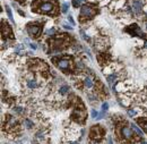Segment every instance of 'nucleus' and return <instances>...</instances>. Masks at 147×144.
<instances>
[{
	"instance_id": "obj_31",
	"label": "nucleus",
	"mask_w": 147,
	"mask_h": 144,
	"mask_svg": "<svg viewBox=\"0 0 147 144\" xmlns=\"http://www.w3.org/2000/svg\"><path fill=\"white\" fill-rule=\"evenodd\" d=\"M33 144H39V143H37V142H34V143H33Z\"/></svg>"
},
{
	"instance_id": "obj_16",
	"label": "nucleus",
	"mask_w": 147,
	"mask_h": 144,
	"mask_svg": "<svg viewBox=\"0 0 147 144\" xmlns=\"http://www.w3.org/2000/svg\"><path fill=\"white\" fill-rule=\"evenodd\" d=\"M61 11L62 13H67L68 11V9H69V4H67V2H65V4H62V6H61Z\"/></svg>"
},
{
	"instance_id": "obj_28",
	"label": "nucleus",
	"mask_w": 147,
	"mask_h": 144,
	"mask_svg": "<svg viewBox=\"0 0 147 144\" xmlns=\"http://www.w3.org/2000/svg\"><path fill=\"white\" fill-rule=\"evenodd\" d=\"M30 47H31V48H32V49H34V50H35V49H36V45H35L34 43H31V44H30Z\"/></svg>"
},
{
	"instance_id": "obj_5",
	"label": "nucleus",
	"mask_w": 147,
	"mask_h": 144,
	"mask_svg": "<svg viewBox=\"0 0 147 144\" xmlns=\"http://www.w3.org/2000/svg\"><path fill=\"white\" fill-rule=\"evenodd\" d=\"M27 32H28V34L32 35V36H37V35L40 34V32H41V26L37 25V24H35V25H28Z\"/></svg>"
},
{
	"instance_id": "obj_30",
	"label": "nucleus",
	"mask_w": 147,
	"mask_h": 144,
	"mask_svg": "<svg viewBox=\"0 0 147 144\" xmlns=\"http://www.w3.org/2000/svg\"><path fill=\"white\" fill-rule=\"evenodd\" d=\"M71 144H78V143H77V142H74V143H71Z\"/></svg>"
},
{
	"instance_id": "obj_9",
	"label": "nucleus",
	"mask_w": 147,
	"mask_h": 144,
	"mask_svg": "<svg viewBox=\"0 0 147 144\" xmlns=\"http://www.w3.org/2000/svg\"><path fill=\"white\" fill-rule=\"evenodd\" d=\"M129 32H130V33H131L132 35L137 34L138 36H142V35H144V34H143V32H142V31L139 30L138 26H137V25H135V24L132 25V26H131V30H130Z\"/></svg>"
},
{
	"instance_id": "obj_29",
	"label": "nucleus",
	"mask_w": 147,
	"mask_h": 144,
	"mask_svg": "<svg viewBox=\"0 0 147 144\" xmlns=\"http://www.w3.org/2000/svg\"><path fill=\"white\" fill-rule=\"evenodd\" d=\"M140 144H147V142H143V143H140Z\"/></svg>"
},
{
	"instance_id": "obj_4",
	"label": "nucleus",
	"mask_w": 147,
	"mask_h": 144,
	"mask_svg": "<svg viewBox=\"0 0 147 144\" xmlns=\"http://www.w3.org/2000/svg\"><path fill=\"white\" fill-rule=\"evenodd\" d=\"M120 134H121V136L123 138H126V140H131V138H132V135H134L132 131L127 126L122 127L121 129H120Z\"/></svg>"
},
{
	"instance_id": "obj_19",
	"label": "nucleus",
	"mask_w": 147,
	"mask_h": 144,
	"mask_svg": "<svg viewBox=\"0 0 147 144\" xmlns=\"http://www.w3.org/2000/svg\"><path fill=\"white\" fill-rule=\"evenodd\" d=\"M80 2H82V0H73V5H74V7H79L80 6Z\"/></svg>"
},
{
	"instance_id": "obj_22",
	"label": "nucleus",
	"mask_w": 147,
	"mask_h": 144,
	"mask_svg": "<svg viewBox=\"0 0 147 144\" xmlns=\"http://www.w3.org/2000/svg\"><path fill=\"white\" fill-rule=\"evenodd\" d=\"M108 108H109V105L106 103V102H104L103 105H102V110H103V111H106Z\"/></svg>"
},
{
	"instance_id": "obj_7",
	"label": "nucleus",
	"mask_w": 147,
	"mask_h": 144,
	"mask_svg": "<svg viewBox=\"0 0 147 144\" xmlns=\"http://www.w3.org/2000/svg\"><path fill=\"white\" fill-rule=\"evenodd\" d=\"M86 117V115L84 111H79V110H75L73 114V118L76 119L78 122H84V118Z\"/></svg>"
},
{
	"instance_id": "obj_23",
	"label": "nucleus",
	"mask_w": 147,
	"mask_h": 144,
	"mask_svg": "<svg viewBox=\"0 0 147 144\" xmlns=\"http://www.w3.org/2000/svg\"><path fill=\"white\" fill-rule=\"evenodd\" d=\"M15 110H16L17 112H21V114H22V112H24V109H23V108H21V107H17V108H15Z\"/></svg>"
},
{
	"instance_id": "obj_21",
	"label": "nucleus",
	"mask_w": 147,
	"mask_h": 144,
	"mask_svg": "<svg viewBox=\"0 0 147 144\" xmlns=\"http://www.w3.org/2000/svg\"><path fill=\"white\" fill-rule=\"evenodd\" d=\"M137 114V112H136V111H135L134 109H130V110H128V115H129L130 117H131V116H135V115Z\"/></svg>"
},
{
	"instance_id": "obj_15",
	"label": "nucleus",
	"mask_w": 147,
	"mask_h": 144,
	"mask_svg": "<svg viewBox=\"0 0 147 144\" xmlns=\"http://www.w3.org/2000/svg\"><path fill=\"white\" fill-rule=\"evenodd\" d=\"M6 10H7V14H8V17H9V19H10L11 22H14L13 14H11V10H10V8H9V6H6Z\"/></svg>"
},
{
	"instance_id": "obj_14",
	"label": "nucleus",
	"mask_w": 147,
	"mask_h": 144,
	"mask_svg": "<svg viewBox=\"0 0 147 144\" xmlns=\"http://www.w3.org/2000/svg\"><path fill=\"white\" fill-rule=\"evenodd\" d=\"M85 85H86V87H88V89L93 86V82H92V79L89 78V77H86V78H85Z\"/></svg>"
},
{
	"instance_id": "obj_2",
	"label": "nucleus",
	"mask_w": 147,
	"mask_h": 144,
	"mask_svg": "<svg viewBox=\"0 0 147 144\" xmlns=\"http://www.w3.org/2000/svg\"><path fill=\"white\" fill-rule=\"evenodd\" d=\"M96 13H97V10H96L95 7H93L91 5H84L82 7V9H80V15H79L80 21L89 19V18L94 17Z\"/></svg>"
},
{
	"instance_id": "obj_6",
	"label": "nucleus",
	"mask_w": 147,
	"mask_h": 144,
	"mask_svg": "<svg viewBox=\"0 0 147 144\" xmlns=\"http://www.w3.org/2000/svg\"><path fill=\"white\" fill-rule=\"evenodd\" d=\"M57 65H58V67H59L60 69L67 70V69H69V67H70V61L68 60V59L63 58V59H60V60L58 61Z\"/></svg>"
},
{
	"instance_id": "obj_17",
	"label": "nucleus",
	"mask_w": 147,
	"mask_h": 144,
	"mask_svg": "<svg viewBox=\"0 0 147 144\" xmlns=\"http://www.w3.org/2000/svg\"><path fill=\"white\" fill-rule=\"evenodd\" d=\"M139 122L142 124V126L144 127V129L147 132V120H143V119H139Z\"/></svg>"
},
{
	"instance_id": "obj_12",
	"label": "nucleus",
	"mask_w": 147,
	"mask_h": 144,
	"mask_svg": "<svg viewBox=\"0 0 147 144\" xmlns=\"http://www.w3.org/2000/svg\"><path fill=\"white\" fill-rule=\"evenodd\" d=\"M68 91H69V87L67 86V85H65V86H61V87H60V90H59L60 94H62V95L67 94V93H68Z\"/></svg>"
},
{
	"instance_id": "obj_3",
	"label": "nucleus",
	"mask_w": 147,
	"mask_h": 144,
	"mask_svg": "<svg viewBox=\"0 0 147 144\" xmlns=\"http://www.w3.org/2000/svg\"><path fill=\"white\" fill-rule=\"evenodd\" d=\"M103 135V129L100 126H94L91 129V137L92 138H95V140H100Z\"/></svg>"
},
{
	"instance_id": "obj_25",
	"label": "nucleus",
	"mask_w": 147,
	"mask_h": 144,
	"mask_svg": "<svg viewBox=\"0 0 147 144\" xmlns=\"http://www.w3.org/2000/svg\"><path fill=\"white\" fill-rule=\"evenodd\" d=\"M54 33V30L52 28V30H49V31H47V34H53Z\"/></svg>"
},
{
	"instance_id": "obj_8",
	"label": "nucleus",
	"mask_w": 147,
	"mask_h": 144,
	"mask_svg": "<svg viewBox=\"0 0 147 144\" xmlns=\"http://www.w3.org/2000/svg\"><path fill=\"white\" fill-rule=\"evenodd\" d=\"M1 33L4 35L5 38H7V36H11L13 35V32H11V28L9 26L7 23H2V28H1Z\"/></svg>"
},
{
	"instance_id": "obj_10",
	"label": "nucleus",
	"mask_w": 147,
	"mask_h": 144,
	"mask_svg": "<svg viewBox=\"0 0 147 144\" xmlns=\"http://www.w3.org/2000/svg\"><path fill=\"white\" fill-rule=\"evenodd\" d=\"M27 85H28L30 89H36V87L39 86V84L36 83V81H34V79H30L27 82Z\"/></svg>"
},
{
	"instance_id": "obj_11",
	"label": "nucleus",
	"mask_w": 147,
	"mask_h": 144,
	"mask_svg": "<svg viewBox=\"0 0 147 144\" xmlns=\"http://www.w3.org/2000/svg\"><path fill=\"white\" fill-rule=\"evenodd\" d=\"M131 128H132V129H134V131L136 132V133H137V134H138L139 136H142V135H143V132H142V129H140V128H139L138 126H136L135 124H131Z\"/></svg>"
},
{
	"instance_id": "obj_27",
	"label": "nucleus",
	"mask_w": 147,
	"mask_h": 144,
	"mask_svg": "<svg viewBox=\"0 0 147 144\" xmlns=\"http://www.w3.org/2000/svg\"><path fill=\"white\" fill-rule=\"evenodd\" d=\"M63 27H65V28H68V30H71V28H73V27H71V26H69V25H67V24H63Z\"/></svg>"
},
{
	"instance_id": "obj_13",
	"label": "nucleus",
	"mask_w": 147,
	"mask_h": 144,
	"mask_svg": "<svg viewBox=\"0 0 147 144\" xmlns=\"http://www.w3.org/2000/svg\"><path fill=\"white\" fill-rule=\"evenodd\" d=\"M108 82L110 84H112L113 82H114V81H116V79H117V74H112V75H110V76H108Z\"/></svg>"
},
{
	"instance_id": "obj_20",
	"label": "nucleus",
	"mask_w": 147,
	"mask_h": 144,
	"mask_svg": "<svg viewBox=\"0 0 147 144\" xmlns=\"http://www.w3.org/2000/svg\"><path fill=\"white\" fill-rule=\"evenodd\" d=\"M91 114H92V117H93V118H97V117H99V112H97V111H96L95 109H93V110H92V111H91Z\"/></svg>"
},
{
	"instance_id": "obj_1",
	"label": "nucleus",
	"mask_w": 147,
	"mask_h": 144,
	"mask_svg": "<svg viewBox=\"0 0 147 144\" xmlns=\"http://www.w3.org/2000/svg\"><path fill=\"white\" fill-rule=\"evenodd\" d=\"M35 11H39L42 14H50V15H56L57 14V4L54 0H37L34 2Z\"/></svg>"
},
{
	"instance_id": "obj_26",
	"label": "nucleus",
	"mask_w": 147,
	"mask_h": 144,
	"mask_svg": "<svg viewBox=\"0 0 147 144\" xmlns=\"http://www.w3.org/2000/svg\"><path fill=\"white\" fill-rule=\"evenodd\" d=\"M68 19H69V22L71 23V24H75V22H74V19H73V17H71V16H68Z\"/></svg>"
},
{
	"instance_id": "obj_24",
	"label": "nucleus",
	"mask_w": 147,
	"mask_h": 144,
	"mask_svg": "<svg viewBox=\"0 0 147 144\" xmlns=\"http://www.w3.org/2000/svg\"><path fill=\"white\" fill-rule=\"evenodd\" d=\"M80 34L83 35V39H85V40H87V41H88V36H87V35H85V33H84V32H83V31H80Z\"/></svg>"
},
{
	"instance_id": "obj_18",
	"label": "nucleus",
	"mask_w": 147,
	"mask_h": 144,
	"mask_svg": "<svg viewBox=\"0 0 147 144\" xmlns=\"http://www.w3.org/2000/svg\"><path fill=\"white\" fill-rule=\"evenodd\" d=\"M25 125H26V127L31 128V127L33 126V122H32L31 119H25Z\"/></svg>"
}]
</instances>
